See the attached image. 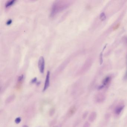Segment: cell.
Instances as JSON below:
<instances>
[{"mask_svg": "<svg viewBox=\"0 0 127 127\" xmlns=\"http://www.w3.org/2000/svg\"><path fill=\"white\" fill-rule=\"evenodd\" d=\"M16 1L15 0H9L7 1L5 5V7L6 8H8L10 7L11 6L13 5L15 3Z\"/></svg>", "mask_w": 127, "mask_h": 127, "instance_id": "obj_8", "label": "cell"}, {"mask_svg": "<svg viewBox=\"0 0 127 127\" xmlns=\"http://www.w3.org/2000/svg\"><path fill=\"white\" fill-rule=\"evenodd\" d=\"M106 18V17L105 16V14L104 12L101 13L100 15V19H101V20L102 21H104L105 20Z\"/></svg>", "mask_w": 127, "mask_h": 127, "instance_id": "obj_10", "label": "cell"}, {"mask_svg": "<svg viewBox=\"0 0 127 127\" xmlns=\"http://www.w3.org/2000/svg\"><path fill=\"white\" fill-rule=\"evenodd\" d=\"M70 3L69 1L61 0L55 1L53 3L52 6L50 14L51 17H54L58 13L67 8L69 5Z\"/></svg>", "mask_w": 127, "mask_h": 127, "instance_id": "obj_1", "label": "cell"}, {"mask_svg": "<svg viewBox=\"0 0 127 127\" xmlns=\"http://www.w3.org/2000/svg\"><path fill=\"white\" fill-rule=\"evenodd\" d=\"M96 117V112H93L89 116V120L91 122H93L95 119Z\"/></svg>", "mask_w": 127, "mask_h": 127, "instance_id": "obj_7", "label": "cell"}, {"mask_svg": "<svg viewBox=\"0 0 127 127\" xmlns=\"http://www.w3.org/2000/svg\"><path fill=\"white\" fill-rule=\"evenodd\" d=\"M12 20H11V19H10V20H8L7 21V22H6V25H8V26L11 25V24L12 23Z\"/></svg>", "mask_w": 127, "mask_h": 127, "instance_id": "obj_16", "label": "cell"}, {"mask_svg": "<svg viewBox=\"0 0 127 127\" xmlns=\"http://www.w3.org/2000/svg\"><path fill=\"white\" fill-rule=\"evenodd\" d=\"M111 78L109 76H108V77H106L104 79V80H103V85H102L103 86H105V85H107L109 83V82L110 81Z\"/></svg>", "mask_w": 127, "mask_h": 127, "instance_id": "obj_9", "label": "cell"}, {"mask_svg": "<svg viewBox=\"0 0 127 127\" xmlns=\"http://www.w3.org/2000/svg\"><path fill=\"white\" fill-rule=\"evenodd\" d=\"M24 77V75H23L20 76L18 77V82H20L22 81Z\"/></svg>", "mask_w": 127, "mask_h": 127, "instance_id": "obj_13", "label": "cell"}, {"mask_svg": "<svg viewBox=\"0 0 127 127\" xmlns=\"http://www.w3.org/2000/svg\"><path fill=\"white\" fill-rule=\"evenodd\" d=\"M15 98V95H11L7 98L6 99L5 103L6 104H9L11 103L12 101H14Z\"/></svg>", "mask_w": 127, "mask_h": 127, "instance_id": "obj_6", "label": "cell"}, {"mask_svg": "<svg viewBox=\"0 0 127 127\" xmlns=\"http://www.w3.org/2000/svg\"><path fill=\"white\" fill-rule=\"evenodd\" d=\"M100 62L101 64H102L103 62V59H102V52L101 53V55H100Z\"/></svg>", "mask_w": 127, "mask_h": 127, "instance_id": "obj_15", "label": "cell"}, {"mask_svg": "<svg viewBox=\"0 0 127 127\" xmlns=\"http://www.w3.org/2000/svg\"><path fill=\"white\" fill-rule=\"evenodd\" d=\"M45 60L43 56L39 58L38 62V67L41 73H43L44 72L45 68Z\"/></svg>", "mask_w": 127, "mask_h": 127, "instance_id": "obj_2", "label": "cell"}, {"mask_svg": "<svg viewBox=\"0 0 127 127\" xmlns=\"http://www.w3.org/2000/svg\"><path fill=\"white\" fill-rule=\"evenodd\" d=\"M88 115V112H85V113H84L83 114V116H82V117H83V119H85V118H86V117H87V116Z\"/></svg>", "mask_w": 127, "mask_h": 127, "instance_id": "obj_18", "label": "cell"}, {"mask_svg": "<svg viewBox=\"0 0 127 127\" xmlns=\"http://www.w3.org/2000/svg\"><path fill=\"white\" fill-rule=\"evenodd\" d=\"M105 95L103 94L99 93L97 94L95 96L96 101L98 103H101L104 101L105 99Z\"/></svg>", "mask_w": 127, "mask_h": 127, "instance_id": "obj_4", "label": "cell"}, {"mask_svg": "<svg viewBox=\"0 0 127 127\" xmlns=\"http://www.w3.org/2000/svg\"><path fill=\"white\" fill-rule=\"evenodd\" d=\"M90 125L89 123H88V122H85V124H84L83 127H90Z\"/></svg>", "mask_w": 127, "mask_h": 127, "instance_id": "obj_14", "label": "cell"}, {"mask_svg": "<svg viewBox=\"0 0 127 127\" xmlns=\"http://www.w3.org/2000/svg\"><path fill=\"white\" fill-rule=\"evenodd\" d=\"M53 127H58V126H53Z\"/></svg>", "mask_w": 127, "mask_h": 127, "instance_id": "obj_20", "label": "cell"}, {"mask_svg": "<svg viewBox=\"0 0 127 127\" xmlns=\"http://www.w3.org/2000/svg\"><path fill=\"white\" fill-rule=\"evenodd\" d=\"M124 107V105L123 104H120L117 106L114 110V113L116 115H119L120 114L122 111L123 110Z\"/></svg>", "mask_w": 127, "mask_h": 127, "instance_id": "obj_5", "label": "cell"}, {"mask_svg": "<svg viewBox=\"0 0 127 127\" xmlns=\"http://www.w3.org/2000/svg\"><path fill=\"white\" fill-rule=\"evenodd\" d=\"M37 78H34V79H33L32 80V81H31V82H32V83H35V82H37Z\"/></svg>", "mask_w": 127, "mask_h": 127, "instance_id": "obj_17", "label": "cell"}, {"mask_svg": "<svg viewBox=\"0 0 127 127\" xmlns=\"http://www.w3.org/2000/svg\"><path fill=\"white\" fill-rule=\"evenodd\" d=\"M23 127H29L28 126L26 125H25L23 126Z\"/></svg>", "mask_w": 127, "mask_h": 127, "instance_id": "obj_19", "label": "cell"}, {"mask_svg": "<svg viewBox=\"0 0 127 127\" xmlns=\"http://www.w3.org/2000/svg\"><path fill=\"white\" fill-rule=\"evenodd\" d=\"M21 117H18L15 119V122L16 124H19L21 122Z\"/></svg>", "mask_w": 127, "mask_h": 127, "instance_id": "obj_12", "label": "cell"}, {"mask_svg": "<svg viewBox=\"0 0 127 127\" xmlns=\"http://www.w3.org/2000/svg\"><path fill=\"white\" fill-rule=\"evenodd\" d=\"M75 107H72L70 110L69 113L70 115H72L75 113Z\"/></svg>", "mask_w": 127, "mask_h": 127, "instance_id": "obj_11", "label": "cell"}, {"mask_svg": "<svg viewBox=\"0 0 127 127\" xmlns=\"http://www.w3.org/2000/svg\"><path fill=\"white\" fill-rule=\"evenodd\" d=\"M50 73L49 71H47V73L46 80H45V84H44L43 91H45L49 88L50 85Z\"/></svg>", "mask_w": 127, "mask_h": 127, "instance_id": "obj_3", "label": "cell"}]
</instances>
